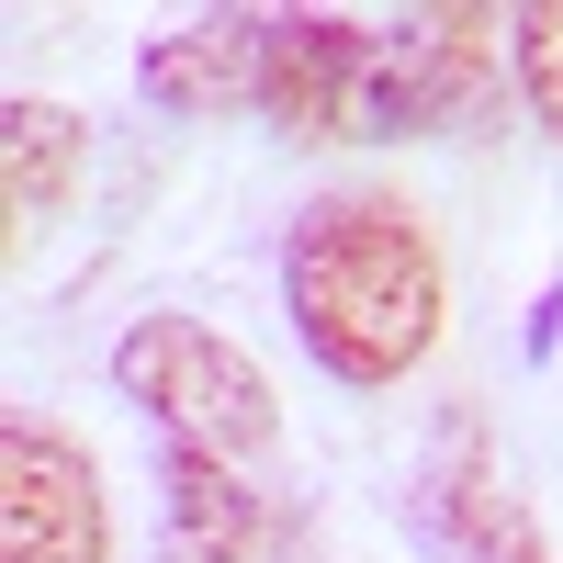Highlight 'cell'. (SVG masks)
<instances>
[{
	"label": "cell",
	"instance_id": "cell-1",
	"mask_svg": "<svg viewBox=\"0 0 563 563\" xmlns=\"http://www.w3.org/2000/svg\"><path fill=\"white\" fill-rule=\"evenodd\" d=\"M282 316H294L305 361L350 395L406 384L451 327V260L440 225L417 214L395 180H339L282 225Z\"/></svg>",
	"mask_w": 563,
	"mask_h": 563
},
{
	"label": "cell",
	"instance_id": "cell-5",
	"mask_svg": "<svg viewBox=\"0 0 563 563\" xmlns=\"http://www.w3.org/2000/svg\"><path fill=\"white\" fill-rule=\"evenodd\" d=\"M372 57H384V23H361V12H271L260 124L282 135V147H350Z\"/></svg>",
	"mask_w": 563,
	"mask_h": 563
},
{
	"label": "cell",
	"instance_id": "cell-10",
	"mask_svg": "<svg viewBox=\"0 0 563 563\" xmlns=\"http://www.w3.org/2000/svg\"><path fill=\"white\" fill-rule=\"evenodd\" d=\"M507 79H519V113L563 147V0H519L507 12Z\"/></svg>",
	"mask_w": 563,
	"mask_h": 563
},
{
	"label": "cell",
	"instance_id": "cell-7",
	"mask_svg": "<svg viewBox=\"0 0 563 563\" xmlns=\"http://www.w3.org/2000/svg\"><path fill=\"white\" fill-rule=\"evenodd\" d=\"M260 57H271V12H192L135 57V90L169 124H225L260 113Z\"/></svg>",
	"mask_w": 563,
	"mask_h": 563
},
{
	"label": "cell",
	"instance_id": "cell-3",
	"mask_svg": "<svg viewBox=\"0 0 563 563\" xmlns=\"http://www.w3.org/2000/svg\"><path fill=\"white\" fill-rule=\"evenodd\" d=\"M113 384L124 406H147V429L180 451H214V462H260L282 440V395L271 372L203 316H124L113 339Z\"/></svg>",
	"mask_w": 563,
	"mask_h": 563
},
{
	"label": "cell",
	"instance_id": "cell-2",
	"mask_svg": "<svg viewBox=\"0 0 563 563\" xmlns=\"http://www.w3.org/2000/svg\"><path fill=\"white\" fill-rule=\"evenodd\" d=\"M507 12L474 0H429V12L384 23V57L361 79L350 147H406V135H485L507 113Z\"/></svg>",
	"mask_w": 563,
	"mask_h": 563
},
{
	"label": "cell",
	"instance_id": "cell-4",
	"mask_svg": "<svg viewBox=\"0 0 563 563\" xmlns=\"http://www.w3.org/2000/svg\"><path fill=\"white\" fill-rule=\"evenodd\" d=\"M0 563H113L102 462L57 417H12L0 429Z\"/></svg>",
	"mask_w": 563,
	"mask_h": 563
},
{
	"label": "cell",
	"instance_id": "cell-9",
	"mask_svg": "<svg viewBox=\"0 0 563 563\" xmlns=\"http://www.w3.org/2000/svg\"><path fill=\"white\" fill-rule=\"evenodd\" d=\"M79 158H90V124L68 113V102H23L0 113V169H12V249L34 238L45 214H68V192H79Z\"/></svg>",
	"mask_w": 563,
	"mask_h": 563
},
{
	"label": "cell",
	"instance_id": "cell-8",
	"mask_svg": "<svg viewBox=\"0 0 563 563\" xmlns=\"http://www.w3.org/2000/svg\"><path fill=\"white\" fill-rule=\"evenodd\" d=\"M158 519H169V563H260L282 541V507L214 451L158 440Z\"/></svg>",
	"mask_w": 563,
	"mask_h": 563
},
{
	"label": "cell",
	"instance_id": "cell-6",
	"mask_svg": "<svg viewBox=\"0 0 563 563\" xmlns=\"http://www.w3.org/2000/svg\"><path fill=\"white\" fill-rule=\"evenodd\" d=\"M429 530L462 563H552L541 519L519 507V485L496 474V440H485V406H451L440 440H429Z\"/></svg>",
	"mask_w": 563,
	"mask_h": 563
}]
</instances>
